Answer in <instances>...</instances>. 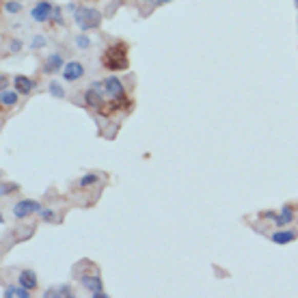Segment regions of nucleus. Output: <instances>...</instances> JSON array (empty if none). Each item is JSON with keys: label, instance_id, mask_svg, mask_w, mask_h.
Wrapping results in <instances>:
<instances>
[{"label": "nucleus", "instance_id": "f257e3e1", "mask_svg": "<svg viewBox=\"0 0 298 298\" xmlns=\"http://www.w3.org/2000/svg\"><path fill=\"white\" fill-rule=\"evenodd\" d=\"M130 65V58H128V44L126 41H112V44L104 50L102 54V67L108 69V71H123L128 69Z\"/></svg>", "mask_w": 298, "mask_h": 298}, {"label": "nucleus", "instance_id": "f03ea898", "mask_svg": "<svg viewBox=\"0 0 298 298\" xmlns=\"http://www.w3.org/2000/svg\"><path fill=\"white\" fill-rule=\"evenodd\" d=\"M74 22L82 33L85 30H93V28H100V24H102V13L91 7H78L74 13Z\"/></svg>", "mask_w": 298, "mask_h": 298}, {"label": "nucleus", "instance_id": "7ed1b4c3", "mask_svg": "<svg viewBox=\"0 0 298 298\" xmlns=\"http://www.w3.org/2000/svg\"><path fill=\"white\" fill-rule=\"evenodd\" d=\"M78 281L82 287H87V292L91 296H95V298H108V294L102 290V279H100V274H93V272H78Z\"/></svg>", "mask_w": 298, "mask_h": 298}, {"label": "nucleus", "instance_id": "20e7f679", "mask_svg": "<svg viewBox=\"0 0 298 298\" xmlns=\"http://www.w3.org/2000/svg\"><path fill=\"white\" fill-rule=\"evenodd\" d=\"M41 208H44V205H41L39 201H35V199H22V201H17L13 205V216L17 221H24L28 216H33V214H39Z\"/></svg>", "mask_w": 298, "mask_h": 298}, {"label": "nucleus", "instance_id": "39448f33", "mask_svg": "<svg viewBox=\"0 0 298 298\" xmlns=\"http://www.w3.org/2000/svg\"><path fill=\"white\" fill-rule=\"evenodd\" d=\"M52 9L54 7L50 0H39V3H35V7L30 9V17H33V22L44 24L48 19H52Z\"/></svg>", "mask_w": 298, "mask_h": 298}, {"label": "nucleus", "instance_id": "423d86ee", "mask_svg": "<svg viewBox=\"0 0 298 298\" xmlns=\"http://www.w3.org/2000/svg\"><path fill=\"white\" fill-rule=\"evenodd\" d=\"M104 91H106V97H110V100H126V87L115 76H108L104 80Z\"/></svg>", "mask_w": 298, "mask_h": 298}, {"label": "nucleus", "instance_id": "0eeeda50", "mask_svg": "<svg viewBox=\"0 0 298 298\" xmlns=\"http://www.w3.org/2000/svg\"><path fill=\"white\" fill-rule=\"evenodd\" d=\"M61 71H63L65 82H76V80H80L82 76H85V65H82L80 61H69Z\"/></svg>", "mask_w": 298, "mask_h": 298}, {"label": "nucleus", "instance_id": "6e6552de", "mask_svg": "<svg viewBox=\"0 0 298 298\" xmlns=\"http://www.w3.org/2000/svg\"><path fill=\"white\" fill-rule=\"evenodd\" d=\"M65 67V61L63 56H61L58 52L54 54H50L46 58V63H44V74H58V69H63Z\"/></svg>", "mask_w": 298, "mask_h": 298}, {"label": "nucleus", "instance_id": "1a4fd4ad", "mask_svg": "<svg viewBox=\"0 0 298 298\" xmlns=\"http://www.w3.org/2000/svg\"><path fill=\"white\" fill-rule=\"evenodd\" d=\"M296 238H298V231H294V229H283V227L270 235V240H272L274 244H290V242H294Z\"/></svg>", "mask_w": 298, "mask_h": 298}, {"label": "nucleus", "instance_id": "9d476101", "mask_svg": "<svg viewBox=\"0 0 298 298\" xmlns=\"http://www.w3.org/2000/svg\"><path fill=\"white\" fill-rule=\"evenodd\" d=\"M13 85H15V91H17L19 95H28L30 91L35 89V80H30L28 76H15Z\"/></svg>", "mask_w": 298, "mask_h": 298}, {"label": "nucleus", "instance_id": "9b49d317", "mask_svg": "<svg viewBox=\"0 0 298 298\" xmlns=\"http://www.w3.org/2000/svg\"><path fill=\"white\" fill-rule=\"evenodd\" d=\"M294 205H290V203H287V205H283V208H281V212H279V218H276V227H285V225H290V223H294Z\"/></svg>", "mask_w": 298, "mask_h": 298}, {"label": "nucleus", "instance_id": "f8f14e48", "mask_svg": "<svg viewBox=\"0 0 298 298\" xmlns=\"http://www.w3.org/2000/svg\"><path fill=\"white\" fill-rule=\"evenodd\" d=\"M19 285L28 287V290H37V272L35 270H22L19 272Z\"/></svg>", "mask_w": 298, "mask_h": 298}, {"label": "nucleus", "instance_id": "ddd939ff", "mask_svg": "<svg viewBox=\"0 0 298 298\" xmlns=\"http://www.w3.org/2000/svg\"><path fill=\"white\" fill-rule=\"evenodd\" d=\"M3 296H5V298H13V296H17V298H28V296H30V290H28V287H24V285H19V287L7 285L5 292H3Z\"/></svg>", "mask_w": 298, "mask_h": 298}, {"label": "nucleus", "instance_id": "4468645a", "mask_svg": "<svg viewBox=\"0 0 298 298\" xmlns=\"http://www.w3.org/2000/svg\"><path fill=\"white\" fill-rule=\"evenodd\" d=\"M17 95H19L17 91H0V104L5 108H11V106H15Z\"/></svg>", "mask_w": 298, "mask_h": 298}, {"label": "nucleus", "instance_id": "2eb2a0df", "mask_svg": "<svg viewBox=\"0 0 298 298\" xmlns=\"http://www.w3.org/2000/svg\"><path fill=\"white\" fill-rule=\"evenodd\" d=\"M39 218L44 221V223H50V225H54V223H61V216L52 210V208H41L39 210Z\"/></svg>", "mask_w": 298, "mask_h": 298}, {"label": "nucleus", "instance_id": "dca6fc26", "mask_svg": "<svg viewBox=\"0 0 298 298\" xmlns=\"http://www.w3.org/2000/svg\"><path fill=\"white\" fill-rule=\"evenodd\" d=\"M97 182H100V175H97V173H87V175L80 177L78 186H80L82 190H87V188H91V186H95Z\"/></svg>", "mask_w": 298, "mask_h": 298}, {"label": "nucleus", "instance_id": "f3484780", "mask_svg": "<svg viewBox=\"0 0 298 298\" xmlns=\"http://www.w3.org/2000/svg\"><path fill=\"white\" fill-rule=\"evenodd\" d=\"M44 296L46 298H52V296H74V294H71V287L69 285H58V287H50V290Z\"/></svg>", "mask_w": 298, "mask_h": 298}, {"label": "nucleus", "instance_id": "a211bd4d", "mask_svg": "<svg viewBox=\"0 0 298 298\" xmlns=\"http://www.w3.org/2000/svg\"><path fill=\"white\" fill-rule=\"evenodd\" d=\"M48 91H50V95L56 97V100H63V97H65V89H63V85H58L56 80L50 82V85H48Z\"/></svg>", "mask_w": 298, "mask_h": 298}, {"label": "nucleus", "instance_id": "6ab92c4d", "mask_svg": "<svg viewBox=\"0 0 298 298\" xmlns=\"http://www.w3.org/2000/svg\"><path fill=\"white\" fill-rule=\"evenodd\" d=\"M74 46H76L78 50H89L91 46H93V41H91L87 35H76V39H74Z\"/></svg>", "mask_w": 298, "mask_h": 298}, {"label": "nucleus", "instance_id": "aec40b11", "mask_svg": "<svg viewBox=\"0 0 298 298\" xmlns=\"http://www.w3.org/2000/svg\"><path fill=\"white\" fill-rule=\"evenodd\" d=\"M5 11L9 15H15V13L22 11V3H17V0H7V3H5Z\"/></svg>", "mask_w": 298, "mask_h": 298}, {"label": "nucleus", "instance_id": "412c9836", "mask_svg": "<svg viewBox=\"0 0 298 298\" xmlns=\"http://www.w3.org/2000/svg\"><path fill=\"white\" fill-rule=\"evenodd\" d=\"M52 22L54 24H63V9H61V7L52 9Z\"/></svg>", "mask_w": 298, "mask_h": 298}, {"label": "nucleus", "instance_id": "4be33fe9", "mask_svg": "<svg viewBox=\"0 0 298 298\" xmlns=\"http://www.w3.org/2000/svg\"><path fill=\"white\" fill-rule=\"evenodd\" d=\"M17 190V184H3V190H0V194H3V197H7V194H11V192H15Z\"/></svg>", "mask_w": 298, "mask_h": 298}, {"label": "nucleus", "instance_id": "5701e85b", "mask_svg": "<svg viewBox=\"0 0 298 298\" xmlns=\"http://www.w3.org/2000/svg\"><path fill=\"white\" fill-rule=\"evenodd\" d=\"M260 218L276 223V218H279V214H276V212H272V210H268V212H260Z\"/></svg>", "mask_w": 298, "mask_h": 298}, {"label": "nucleus", "instance_id": "b1692460", "mask_svg": "<svg viewBox=\"0 0 298 298\" xmlns=\"http://www.w3.org/2000/svg\"><path fill=\"white\" fill-rule=\"evenodd\" d=\"M44 46H46V39L41 37V35H35V37H33V46H30V48H33V50H39V48H44Z\"/></svg>", "mask_w": 298, "mask_h": 298}, {"label": "nucleus", "instance_id": "393cba45", "mask_svg": "<svg viewBox=\"0 0 298 298\" xmlns=\"http://www.w3.org/2000/svg\"><path fill=\"white\" fill-rule=\"evenodd\" d=\"M22 50V41H11V52H19Z\"/></svg>", "mask_w": 298, "mask_h": 298}, {"label": "nucleus", "instance_id": "a878e982", "mask_svg": "<svg viewBox=\"0 0 298 298\" xmlns=\"http://www.w3.org/2000/svg\"><path fill=\"white\" fill-rule=\"evenodd\" d=\"M0 82H3V85H0V89H3V91H7V85H9V80H7V76H3V78H0Z\"/></svg>", "mask_w": 298, "mask_h": 298}, {"label": "nucleus", "instance_id": "bb28decb", "mask_svg": "<svg viewBox=\"0 0 298 298\" xmlns=\"http://www.w3.org/2000/svg\"><path fill=\"white\" fill-rule=\"evenodd\" d=\"M296 7H298V0H296Z\"/></svg>", "mask_w": 298, "mask_h": 298}]
</instances>
